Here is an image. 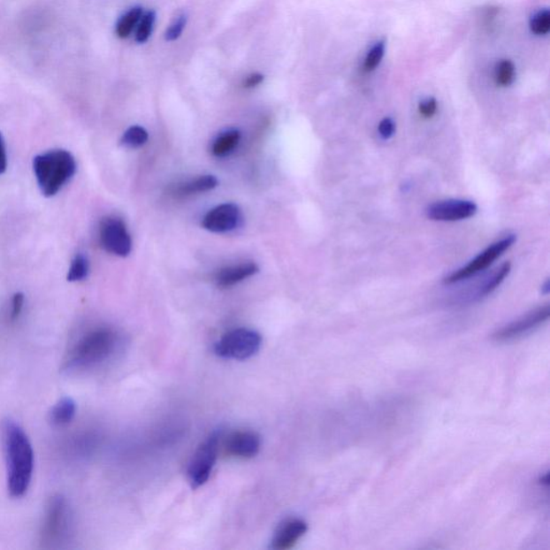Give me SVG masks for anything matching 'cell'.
<instances>
[{
    "label": "cell",
    "mask_w": 550,
    "mask_h": 550,
    "mask_svg": "<svg viewBox=\"0 0 550 550\" xmlns=\"http://www.w3.org/2000/svg\"><path fill=\"white\" fill-rule=\"evenodd\" d=\"M3 442L7 463V485L11 497L21 498L31 486L34 448L27 432L11 419L3 424Z\"/></svg>",
    "instance_id": "6da1fadb"
},
{
    "label": "cell",
    "mask_w": 550,
    "mask_h": 550,
    "mask_svg": "<svg viewBox=\"0 0 550 550\" xmlns=\"http://www.w3.org/2000/svg\"><path fill=\"white\" fill-rule=\"evenodd\" d=\"M118 336L110 328H97L80 338L64 359V371L73 373L107 362L117 351Z\"/></svg>",
    "instance_id": "7a4b0ae2"
},
{
    "label": "cell",
    "mask_w": 550,
    "mask_h": 550,
    "mask_svg": "<svg viewBox=\"0 0 550 550\" xmlns=\"http://www.w3.org/2000/svg\"><path fill=\"white\" fill-rule=\"evenodd\" d=\"M33 168L40 192L51 198L62 191L77 172V162L66 149H52L34 158Z\"/></svg>",
    "instance_id": "3957f363"
},
{
    "label": "cell",
    "mask_w": 550,
    "mask_h": 550,
    "mask_svg": "<svg viewBox=\"0 0 550 550\" xmlns=\"http://www.w3.org/2000/svg\"><path fill=\"white\" fill-rule=\"evenodd\" d=\"M72 511L66 498L57 494L50 499L42 528L44 547H57L66 541L72 530Z\"/></svg>",
    "instance_id": "277c9868"
},
{
    "label": "cell",
    "mask_w": 550,
    "mask_h": 550,
    "mask_svg": "<svg viewBox=\"0 0 550 550\" xmlns=\"http://www.w3.org/2000/svg\"><path fill=\"white\" fill-rule=\"evenodd\" d=\"M263 339L252 329L232 330L215 344L214 352L226 359L245 360L254 356L262 348Z\"/></svg>",
    "instance_id": "5b68a950"
},
{
    "label": "cell",
    "mask_w": 550,
    "mask_h": 550,
    "mask_svg": "<svg viewBox=\"0 0 550 550\" xmlns=\"http://www.w3.org/2000/svg\"><path fill=\"white\" fill-rule=\"evenodd\" d=\"M516 240L517 238L515 234H508V236L489 245L485 251L479 253L477 256L472 259L471 262H469L466 266L449 274L448 277L444 279V283L452 285L463 282L464 279H468L474 277V275L481 273L484 270L492 266V264L501 257L508 249L511 248L514 243L516 242Z\"/></svg>",
    "instance_id": "8992f818"
},
{
    "label": "cell",
    "mask_w": 550,
    "mask_h": 550,
    "mask_svg": "<svg viewBox=\"0 0 550 550\" xmlns=\"http://www.w3.org/2000/svg\"><path fill=\"white\" fill-rule=\"evenodd\" d=\"M221 436L214 432L198 447L189 462L188 479L194 489L208 482L219 452Z\"/></svg>",
    "instance_id": "52a82bcc"
},
{
    "label": "cell",
    "mask_w": 550,
    "mask_h": 550,
    "mask_svg": "<svg viewBox=\"0 0 550 550\" xmlns=\"http://www.w3.org/2000/svg\"><path fill=\"white\" fill-rule=\"evenodd\" d=\"M99 240L102 247L110 254L127 257L133 248L132 237L123 219L117 217L104 218L100 223Z\"/></svg>",
    "instance_id": "ba28073f"
},
{
    "label": "cell",
    "mask_w": 550,
    "mask_h": 550,
    "mask_svg": "<svg viewBox=\"0 0 550 550\" xmlns=\"http://www.w3.org/2000/svg\"><path fill=\"white\" fill-rule=\"evenodd\" d=\"M477 210V204L471 200L451 199L430 204L426 215L434 222H459L474 217Z\"/></svg>",
    "instance_id": "9c48e42d"
},
{
    "label": "cell",
    "mask_w": 550,
    "mask_h": 550,
    "mask_svg": "<svg viewBox=\"0 0 550 550\" xmlns=\"http://www.w3.org/2000/svg\"><path fill=\"white\" fill-rule=\"evenodd\" d=\"M549 315V306L534 309V311L499 329L498 332L493 334V339L498 342H508L513 341L515 339L523 337L524 334L531 332L532 330L539 328L545 322H547Z\"/></svg>",
    "instance_id": "30bf717a"
},
{
    "label": "cell",
    "mask_w": 550,
    "mask_h": 550,
    "mask_svg": "<svg viewBox=\"0 0 550 550\" xmlns=\"http://www.w3.org/2000/svg\"><path fill=\"white\" fill-rule=\"evenodd\" d=\"M241 221V211L237 204L224 203L215 207L202 219V227L208 232L226 233L233 232Z\"/></svg>",
    "instance_id": "8fae6325"
},
{
    "label": "cell",
    "mask_w": 550,
    "mask_h": 550,
    "mask_svg": "<svg viewBox=\"0 0 550 550\" xmlns=\"http://www.w3.org/2000/svg\"><path fill=\"white\" fill-rule=\"evenodd\" d=\"M260 438L253 432H237L230 434L224 448L229 456L249 459L256 456L260 449Z\"/></svg>",
    "instance_id": "7c38bea8"
},
{
    "label": "cell",
    "mask_w": 550,
    "mask_h": 550,
    "mask_svg": "<svg viewBox=\"0 0 550 550\" xmlns=\"http://www.w3.org/2000/svg\"><path fill=\"white\" fill-rule=\"evenodd\" d=\"M308 531V524L302 519H289L279 524L271 541L275 550L291 549Z\"/></svg>",
    "instance_id": "4fadbf2b"
},
{
    "label": "cell",
    "mask_w": 550,
    "mask_h": 550,
    "mask_svg": "<svg viewBox=\"0 0 550 550\" xmlns=\"http://www.w3.org/2000/svg\"><path fill=\"white\" fill-rule=\"evenodd\" d=\"M511 263H505L501 264V266H500L497 270H494L492 274H489L487 278H485L483 281L473 289L472 293L469 294V296L466 297L468 302H479V300L486 298L489 294H492L494 291H497V288L501 286V284L505 281V279H507L508 274L511 273Z\"/></svg>",
    "instance_id": "5bb4252c"
},
{
    "label": "cell",
    "mask_w": 550,
    "mask_h": 550,
    "mask_svg": "<svg viewBox=\"0 0 550 550\" xmlns=\"http://www.w3.org/2000/svg\"><path fill=\"white\" fill-rule=\"evenodd\" d=\"M259 268L255 263H244L237 264V266H230L224 268L219 271L215 278L218 286L222 288H228L234 286V285L244 281L253 275L258 273Z\"/></svg>",
    "instance_id": "9a60e30c"
},
{
    "label": "cell",
    "mask_w": 550,
    "mask_h": 550,
    "mask_svg": "<svg viewBox=\"0 0 550 550\" xmlns=\"http://www.w3.org/2000/svg\"><path fill=\"white\" fill-rule=\"evenodd\" d=\"M77 414V403L73 398L63 397L55 403L49 413V421L55 427H63L73 421Z\"/></svg>",
    "instance_id": "2e32d148"
},
{
    "label": "cell",
    "mask_w": 550,
    "mask_h": 550,
    "mask_svg": "<svg viewBox=\"0 0 550 550\" xmlns=\"http://www.w3.org/2000/svg\"><path fill=\"white\" fill-rule=\"evenodd\" d=\"M241 141V133L237 129H228L214 140L212 153L217 157H226L234 152Z\"/></svg>",
    "instance_id": "e0dca14e"
},
{
    "label": "cell",
    "mask_w": 550,
    "mask_h": 550,
    "mask_svg": "<svg viewBox=\"0 0 550 550\" xmlns=\"http://www.w3.org/2000/svg\"><path fill=\"white\" fill-rule=\"evenodd\" d=\"M218 185V180L208 174V176H202L180 185L174 193L177 196H191V195L212 191Z\"/></svg>",
    "instance_id": "ac0fdd59"
},
{
    "label": "cell",
    "mask_w": 550,
    "mask_h": 550,
    "mask_svg": "<svg viewBox=\"0 0 550 550\" xmlns=\"http://www.w3.org/2000/svg\"><path fill=\"white\" fill-rule=\"evenodd\" d=\"M143 16L141 7H134L126 13L123 14L119 18L117 24V34L119 38H127L134 31V28L137 27L140 19Z\"/></svg>",
    "instance_id": "d6986e66"
},
{
    "label": "cell",
    "mask_w": 550,
    "mask_h": 550,
    "mask_svg": "<svg viewBox=\"0 0 550 550\" xmlns=\"http://www.w3.org/2000/svg\"><path fill=\"white\" fill-rule=\"evenodd\" d=\"M89 274L88 258L84 254L79 253L72 260L67 274V281L70 283L82 282Z\"/></svg>",
    "instance_id": "ffe728a7"
},
{
    "label": "cell",
    "mask_w": 550,
    "mask_h": 550,
    "mask_svg": "<svg viewBox=\"0 0 550 550\" xmlns=\"http://www.w3.org/2000/svg\"><path fill=\"white\" fill-rule=\"evenodd\" d=\"M148 140L149 134L146 129L141 126H132L124 133L121 144L128 149H139L143 147Z\"/></svg>",
    "instance_id": "44dd1931"
},
{
    "label": "cell",
    "mask_w": 550,
    "mask_h": 550,
    "mask_svg": "<svg viewBox=\"0 0 550 550\" xmlns=\"http://www.w3.org/2000/svg\"><path fill=\"white\" fill-rule=\"evenodd\" d=\"M515 78H516V69L511 61L503 59L497 64L494 69V79L500 87H509L515 81Z\"/></svg>",
    "instance_id": "7402d4cb"
},
{
    "label": "cell",
    "mask_w": 550,
    "mask_h": 550,
    "mask_svg": "<svg viewBox=\"0 0 550 550\" xmlns=\"http://www.w3.org/2000/svg\"><path fill=\"white\" fill-rule=\"evenodd\" d=\"M530 29L537 36H545L550 31V13L547 9L539 10L530 19Z\"/></svg>",
    "instance_id": "603a6c76"
},
{
    "label": "cell",
    "mask_w": 550,
    "mask_h": 550,
    "mask_svg": "<svg viewBox=\"0 0 550 550\" xmlns=\"http://www.w3.org/2000/svg\"><path fill=\"white\" fill-rule=\"evenodd\" d=\"M385 50H386V43H385L384 40L374 44L373 48L370 50L366 59H364V72L371 73L378 67L384 57Z\"/></svg>",
    "instance_id": "cb8c5ba5"
},
{
    "label": "cell",
    "mask_w": 550,
    "mask_h": 550,
    "mask_svg": "<svg viewBox=\"0 0 550 550\" xmlns=\"http://www.w3.org/2000/svg\"><path fill=\"white\" fill-rule=\"evenodd\" d=\"M155 18H157V16H155V12L149 11L146 14H143L141 19H140L136 33V42L138 43H144L148 42V39L151 36Z\"/></svg>",
    "instance_id": "d4e9b609"
},
{
    "label": "cell",
    "mask_w": 550,
    "mask_h": 550,
    "mask_svg": "<svg viewBox=\"0 0 550 550\" xmlns=\"http://www.w3.org/2000/svg\"><path fill=\"white\" fill-rule=\"evenodd\" d=\"M187 18L185 14H182V16H179L176 19H174V22L170 25L166 34H164V38H166L167 42H174V40H177L180 36H181L185 25H187Z\"/></svg>",
    "instance_id": "484cf974"
},
{
    "label": "cell",
    "mask_w": 550,
    "mask_h": 550,
    "mask_svg": "<svg viewBox=\"0 0 550 550\" xmlns=\"http://www.w3.org/2000/svg\"><path fill=\"white\" fill-rule=\"evenodd\" d=\"M418 112L424 118H432L438 112L437 99L428 97L422 100L418 104Z\"/></svg>",
    "instance_id": "4316f807"
},
{
    "label": "cell",
    "mask_w": 550,
    "mask_h": 550,
    "mask_svg": "<svg viewBox=\"0 0 550 550\" xmlns=\"http://www.w3.org/2000/svg\"><path fill=\"white\" fill-rule=\"evenodd\" d=\"M378 134L383 140H389L396 133V123L392 118H385L378 124Z\"/></svg>",
    "instance_id": "83f0119b"
},
{
    "label": "cell",
    "mask_w": 550,
    "mask_h": 550,
    "mask_svg": "<svg viewBox=\"0 0 550 550\" xmlns=\"http://www.w3.org/2000/svg\"><path fill=\"white\" fill-rule=\"evenodd\" d=\"M25 304V294L23 293H16L13 294L11 302V313H10V318L11 321H17L21 317V313Z\"/></svg>",
    "instance_id": "f1b7e54d"
},
{
    "label": "cell",
    "mask_w": 550,
    "mask_h": 550,
    "mask_svg": "<svg viewBox=\"0 0 550 550\" xmlns=\"http://www.w3.org/2000/svg\"><path fill=\"white\" fill-rule=\"evenodd\" d=\"M8 168V155L6 143H4V139L3 137L2 133H0V174H4L7 172Z\"/></svg>",
    "instance_id": "f546056e"
},
{
    "label": "cell",
    "mask_w": 550,
    "mask_h": 550,
    "mask_svg": "<svg viewBox=\"0 0 550 550\" xmlns=\"http://www.w3.org/2000/svg\"><path fill=\"white\" fill-rule=\"evenodd\" d=\"M263 81H264V76H262V74L253 73L251 74V76H248L247 79H245L243 85H244V88H256L257 85H259Z\"/></svg>",
    "instance_id": "4dcf8cb0"
},
{
    "label": "cell",
    "mask_w": 550,
    "mask_h": 550,
    "mask_svg": "<svg viewBox=\"0 0 550 550\" xmlns=\"http://www.w3.org/2000/svg\"><path fill=\"white\" fill-rule=\"evenodd\" d=\"M542 292L544 294H547L550 292L549 279H547V281L543 284Z\"/></svg>",
    "instance_id": "1f68e13d"
}]
</instances>
